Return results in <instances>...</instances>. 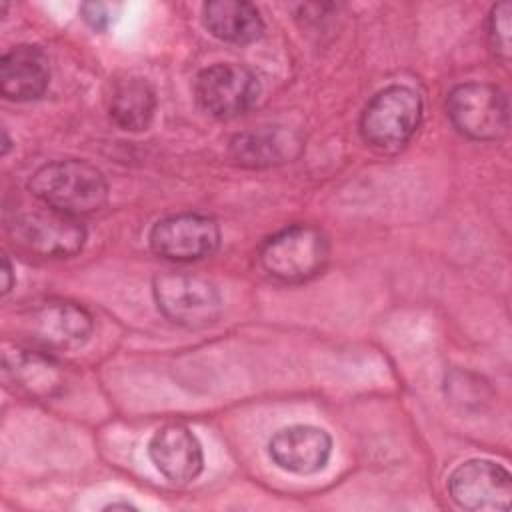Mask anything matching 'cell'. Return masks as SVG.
<instances>
[{
    "label": "cell",
    "instance_id": "obj_19",
    "mask_svg": "<svg viewBox=\"0 0 512 512\" xmlns=\"http://www.w3.org/2000/svg\"><path fill=\"white\" fill-rule=\"evenodd\" d=\"M82 18L94 28V30H104L110 24V16H108V4L102 2H88L82 4Z\"/></svg>",
    "mask_w": 512,
    "mask_h": 512
},
{
    "label": "cell",
    "instance_id": "obj_4",
    "mask_svg": "<svg viewBox=\"0 0 512 512\" xmlns=\"http://www.w3.org/2000/svg\"><path fill=\"white\" fill-rule=\"evenodd\" d=\"M446 112L454 128L472 140H500L510 128L508 96L484 82H466L450 90Z\"/></svg>",
    "mask_w": 512,
    "mask_h": 512
},
{
    "label": "cell",
    "instance_id": "obj_8",
    "mask_svg": "<svg viewBox=\"0 0 512 512\" xmlns=\"http://www.w3.org/2000/svg\"><path fill=\"white\" fill-rule=\"evenodd\" d=\"M448 494L466 510H508L512 500V478L504 466L492 460L472 458L450 472Z\"/></svg>",
    "mask_w": 512,
    "mask_h": 512
},
{
    "label": "cell",
    "instance_id": "obj_20",
    "mask_svg": "<svg viewBox=\"0 0 512 512\" xmlns=\"http://www.w3.org/2000/svg\"><path fill=\"white\" fill-rule=\"evenodd\" d=\"M2 276H4V282H2V294L6 296L10 290H12V284H14V274H12V264H10V258L4 254L2 258Z\"/></svg>",
    "mask_w": 512,
    "mask_h": 512
},
{
    "label": "cell",
    "instance_id": "obj_16",
    "mask_svg": "<svg viewBox=\"0 0 512 512\" xmlns=\"http://www.w3.org/2000/svg\"><path fill=\"white\" fill-rule=\"evenodd\" d=\"M204 26L222 42L250 44L264 32V20L258 8L242 0H214L202 8Z\"/></svg>",
    "mask_w": 512,
    "mask_h": 512
},
{
    "label": "cell",
    "instance_id": "obj_18",
    "mask_svg": "<svg viewBox=\"0 0 512 512\" xmlns=\"http://www.w3.org/2000/svg\"><path fill=\"white\" fill-rule=\"evenodd\" d=\"M510 16H512V4L500 2L492 6L490 18H488V40L494 56L508 64L510 52H512V36H510Z\"/></svg>",
    "mask_w": 512,
    "mask_h": 512
},
{
    "label": "cell",
    "instance_id": "obj_14",
    "mask_svg": "<svg viewBox=\"0 0 512 512\" xmlns=\"http://www.w3.org/2000/svg\"><path fill=\"white\" fill-rule=\"evenodd\" d=\"M4 378L32 398H50L66 382L62 366L52 356L18 346L4 352Z\"/></svg>",
    "mask_w": 512,
    "mask_h": 512
},
{
    "label": "cell",
    "instance_id": "obj_9",
    "mask_svg": "<svg viewBox=\"0 0 512 512\" xmlns=\"http://www.w3.org/2000/svg\"><path fill=\"white\" fill-rule=\"evenodd\" d=\"M150 248L172 262H194L216 252L218 224L202 214H174L158 220L150 230Z\"/></svg>",
    "mask_w": 512,
    "mask_h": 512
},
{
    "label": "cell",
    "instance_id": "obj_2",
    "mask_svg": "<svg viewBox=\"0 0 512 512\" xmlns=\"http://www.w3.org/2000/svg\"><path fill=\"white\" fill-rule=\"evenodd\" d=\"M422 120V98L416 90L392 84L366 104L360 116L362 138L380 152L400 150L418 130Z\"/></svg>",
    "mask_w": 512,
    "mask_h": 512
},
{
    "label": "cell",
    "instance_id": "obj_21",
    "mask_svg": "<svg viewBox=\"0 0 512 512\" xmlns=\"http://www.w3.org/2000/svg\"><path fill=\"white\" fill-rule=\"evenodd\" d=\"M106 508H112V510H114V508H124V510H128V508H132V506H130L128 502H112V504H108Z\"/></svg>",
    "mask_w": 512,
    "mask_h": 512
},
{
    "label": "cell",
    "instance_id": "obj_15",
    "mask_svg": "<svg viewBox=\"0 0 512 512\" xmlns=\"http://www.w3.org/2000/svg\"><path fill=\"white\" fill-rule=\"evenodd\" d=\"M50 82L46 54L38 46H16L0 60V92L8 100L40 98Z\"/></svg>",
    "mask_w": 512,
    "mask_h": 512
},
{
    "label": "cell",
    "instance_id": "obj_17",
    "mask_svg": "<svg viewBox=\"0 0 512 512\" xmlns=\"http://www.w3.org/2000/svg\"><path fill=\"white\" fill-rule=\"evenodd\" d=\"M156 110V94L152 86L138 76H128L112 86L108 98V114L112 122L128 132L146 130Z\"/></svg>",
    "mask_w": 512,
    "mask_h": 512
},
{
    "label": "cell",
    "instance_id": "obj_12",
    "mask_svg": "<svg viewBox=\"0 0 512 512\" xmlns=\"http://www.w3.org/2000/svg\"><path fill=\"white\" fill-rule=\"evenodd\" d=\"M148 454L156 470L172 482H190L204 468V454L196 434L184 424H166L154 432Z\"/></svg>",
    "mask_w": 512,
    "mask_h": 512
},
{
    "label": "cell",
    "instance_id": "obj_6",
    "mask_svg": "<svg viewBox=\"0 0 512 512\" xmlns=\"http://www.w3.org/2000/svg\"><path fill=\"white\" fill-rule=\"evenodd\" d=\"M198 104L214 118H234L250 110L260 96L256 74L232 62L204 68L194 84Z\"/></svg>",
    "mask_w": 512,
    "mask_h": 512
},
{
    "label": "cell",
    "instance_id": "obj_1",
    "mask_svg": "<svg viewBox=\"0 0 512 512\" xmlns=\"http://www.w3.org/2000/svg\"><path fill=\"white\" fill-rule=\"evenodd\" d=\"M28 188L44 206L76 218L100 210L108 200L104 174L84 160H56L40 166Z\"/></svg>",
    "mask_w": 512,
    "mask_h": 512
},
{
    "label": "cell",
    "instance_id": "obj_13",
    "mask_svg": "<svg viewBox=\"0 0 512 512\" xmlns=\"http://www.w3.org/2000/svg\"><path fill=\"white\" fill-rule=\"evenodd\" d=\"M302 138L286 126H262L240 132L230 142V158L244 168H270L292 162L302 152Z\"/></svg>",
    "mask_w": 512,
    "mask_h": 512
},
{
    "label": "cell",
    "instance_id": "obj_3",
    "mask_svg": "<svg viewBox=\"0 0 512 512\" xmlns=\"http://www.w3.org/2000/svg\"><path fill=\"white\" fill-rule=\"evenodd\" d=\"M330 242L312 224H292L272 234L260 248L262 268L282 282H304L326 266Z\"/></svg>",
    "mask_w": 512,
    "mask_h": 512
},
{
    "label": "cell",
    "instance_id": "obj_10",
    "mask_svg": "<svg viewBox=\"0 0 512 512\" xmlns=\"http://www.w3.org/2000/svg\"><path fill=\"white\" fill-rule=\"evenodd\" d=\"M24 320L28 338L46 350L82 348L94 330L90 312L68 300H46L34 306Z\"/></svg>",
    "mask_w": 512,
    "mask_h": 512
},
{
    "label": "cell",
    "instance_id": "obj_11",
    "mask_svg": "<svg viewBox=\"0 0 512 512\" xmlns=\"http://www.w3.org/2000/svg\"><path fill=\"white\" fill-rule=\"evenodd\" d=\"M268 454L278 468L308 476L326 468L332 454V438L318 426L294 424L270 438Z\"/></svg>",
    "mask_w": 512,
    "mask_h": 512
},
{
    "label": "cell",
    "instance_id": "obj_7",
    "mask_svg": "<svg viewBox=\"0 0 512 512\" xmlns=\"http://www.w3.org/2000/svg\"><path fill=\"white\" fill-rule=\"evenodd\" d=\"M12 234L24 248L52 258L74 256L86 242V228L76 216L48 206L18 214Z\"/></svg>",
    "mask_w": 512,
    "mask_h": 512
},
{
    "label": "cell",
    "instance_id": "obj_5",
    "mask_svg": "<svg viewBox=\"0 0 512 512\" xmlns=\"http://www.w3.org/2000/svg\"><path fill=\"white\" fill-rule=\"evenodd\" d=\"M158 310L174 324L184 328H206L214 324L222 312V296L218 288L200 276L166 272L152 284Z\"/></svg>",
    "mask_w": 512,
    "mask_h": 512
}]
</instances>
